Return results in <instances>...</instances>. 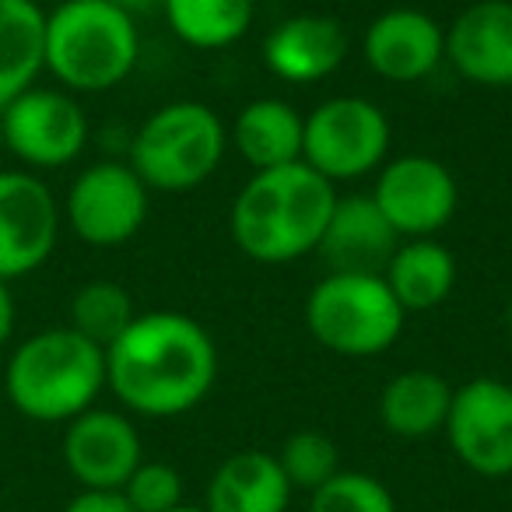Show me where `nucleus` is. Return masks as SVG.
<instances>
[{"label":"nucleus","instance_id":"39448f33","mask_svg":"<svg viewBox=\"0 0 512 512\" xmlns=\"http://www.w3.org/2000/svg\"><path fill=\"white\" fill-rule=\"evenodd\" d=\"M228 127L207 102L176 99L158 106L130 137V169L151 193H186L225 162Z\"/></svg>","mask_w":512,"mask_h":512},{"label":"nucleus","instance_id":"c756f323","mask_svg":"<svg viewBox=\"0 0 512 512\" xmlns=\"http://www.w3.org/2000/svg\"><path fill=\"white\" fill-rule=\"evenodd\" d=\"M109 4L130 11V15H141V11H148V8H162V0H109Z\"/></svg>","mask_w":512,"mask_h":512},{"label":"nucleus","instance_id":"bb28decb","mask_svg":"<svg viewBox=\"0 0 512 512\" xmlns=\"http://www.w3.org/2000/svg\"><path fill=\"white\" fill-rule=\"evenodd\" d=\"M120 495L134 512H172L183 505V474L165 460H141Z\"/></svg>","mask_w":512,"mask_h":512},{"label":"nucleus","instance_id":"f257e3e1","mask_svg":"<svg viewBox=\"0 0 512 512\" xmlns=\"http://www.w3.org/2000/svg\"><path fill=\"white\" fill-rule=\"evenodd\" d=\"M214 379L218 344L204 323L186 313H137L106 348V390L127 414L179 418L204 404Z\"/></svg>","mask_w":512,"mask_h":512},{"label":"nucleus","instance_id":"6ab92c4d","mask_svg":"<svg viewBox=\"0 0 512 512\" xmlns=\"http://www.w3.org/2000/svg\"><path fill=\"white\" fill-rule=\"evenodd\" d=\"M302 134H306V116L292 102L267 95L239 109L228 141L249 169L264 172L302 162Z\"/></svg>","mask_w":512,"mask_h":512},{"label":"nucleus","instance_id":"6e6552de","mask_svg":"<svg viewBox=\"0 0 512 512\" xmlns=\"http://www.w3.org/2000/svg\"><path fill=\"white\" fill-rule=\"evenodd\" d=\"M88 137L92 127L78 95L57 85H32L0 109V151L36 176L74 165Z\"/></svg>","mask_w":512,"mask_h":512},{"label":"nucleus","instance_id":"f03ea898","mask_svg":"<svg viewBox=\"0 0 512 512\" xmlns=\"http://www.w3.org/2000/svg\"><path fill=\"white\" fill-rule=\"evenodd\" d=\"M337 186L306 162L253 172L228 214L235 249L264 267H281L316 253L327 232Z\"/></svg>","mask_w":512,"mask_h":512},{"label":"nucleus","instance_id":"7c9ffc66","mask_svg":"<svg viewBox=\"0 0 512 512\" xmlns=\"http://www.w3.org/2000/svg\"><path fill=\"white\" fill-rule=\"evenodd\" d=\"M505 330H509V334H512V299L505 302Z\"/></svg>","mask_w":512,"mask_h":512},{"label":"nucleus","instance_id":"20e7f679","mask_svg":"<svg viewBox=\"0 0 512 512\" xmlns=\"http://www.w3.org/2000/svg\"><path fill=\"white\" fill-rule=\"evenodd\" d=\"M141 60V32L130 11L109 0H60L46 11V74L71 95L120 88Z\"/></svg>","mask_w":512,"mask_h":512},{"label":"nucleus","instance_id":"9d476101","mask_svg":"<svg viewBox=\"0 0 512 512\" xmlns=\"http://www.w3.org/2000/svg\"><path fill=\"white\" fill-rule=\"evenodd\" d=\"M64 228L57 193L29 169H0V278L22 281L53 256Z\"/></svg>","mask_w":512,"mask_h":512},{"label":"nucleus","instance_id":"423d86ee","mask_svg":"<svg viewBox=\"0 0 512 512\" xmlns=\"http://www.w3.org/2000/svg\"><path fill=\"white\" fill-rule=\"evenodd\" d=\"M404 323L407 313L383 274L330 271L306 295V330L330 355H383L400 341Z\"/></svg>","mask_w":512,"mask_h":512},{"label":"nucleus","instance_id":"5701e85b","mask_svg":"<svg viewBox=\"0 0 512 512\" xmlns=\"http://www.w3.org/2000/svg\"><path fill=\"white\" fill-rule=\"evenodd\" d=\"M162 15L190 50H225L253 29L256 0H162Z\"/></svg>","mask_w":512,"mask_h":512},{"label":"nucleus","instance_id":"0eeeda50","mask_svg":"<svg viewBox=\"0 0 512 512\" xmlns=\"http://www.w3.org/2000/svg\"><path fill=\"white\" fill-rule=\"evenodd\" d=\"M393 130L386 113L365 95H330L306 116L302 162L327 183H351L383 169Z\"/></svg>","mask_w":512,"mask_h":512},{"label":"nucleus","instance_id":"a211bd4d","mask_svg":"<svg viewBox=\"0 0 512 512\" xmlns=\"http://www.w3.org/2000/svg\"><path fill=\"white\" fill-rule=\"evenodd\" d=\"M292 484L278 456L264 449H242L221 460L207 484V512H288Z\"/></svg>","mask_w":512,"mask_h":512},{"label":"nucleus","instance_id":"4be33fe9","mask_svg":"<svg viewBox=\"0 0 512 512\" xmlns=\"http://www.w3.org/2000/svg\"><path fill=\"white\" fill-rule=\"evenodd\" d=\"M46 74V11L36 0H0V109Z\"/></svg>","mask_w":512,"mask_h":512},{"label":"nucleus","instance_id":"7ed1b4c3","mask_svg":"<svg viewBox=\"0 0 512 512\" xmlns=\"http://www.w3.org/2000/svg\"><path fill=\"white\" fill-rule=\"evenodd\" d=\"M106 390V348L74 327L29 334L4 365V393L22 418L36 425H67Z\"/></svg>","mask_w":512,"mask_h":512},{"label":"nucleus","instance_id":"aec40b11","mask_svg":"<svg viewBox=\"0 0 512 512\" xmlns=\"http://www.w3.org/2000/svg\"><path fill=\"white\" fill-rule=\"evenodd\" d=\"M460 267L446 242L439 239H404L383 267V281L404 313H428L453 295Z\"/></svg>","mask_w":512,"mask_h":512},{"label":"nucleus","instance_id":"393cba45","mask_svg":"<svg viewBox=\"0 0 512 512\" xmlns=\"http://www.w3.org/2000/svg\"><path fill=\"white\" fill-rule=\"evenodd\" d=\"M274 456H278L292 491H309V495H313V491L323 488L330 477L341 474L337 442L330 439L327 432H316V428L292 432L285 442H281V449Z\"/></svg>","mask_w":512,"mask_h":512},{"label":"nucleus","instance_id":"1a4fd4ad","mask_svg":"<svg viewBox=\"0 0 512 512\" xmlns=\"http://www.w3.org/2000/svg\"><path fill=\"white\" fill-rule=\"evenodd\" d=\"M60 211H64V225L85 246L113 249L144 228L151 211V190L130 169V162L99 158L71 179Z\"/></svg>","mask_w":512,"mask_h":512},{"label":"nucleus","instance_id":"cd10ccee","mask_svg":"<svg viewBox=\"0 0 512 512\" xmlns=\"http://www.w3.org/2000/svg\"><path fill=\"white\" fill-rule=\"evenodd\" d=\"M64 512H134L120 491H78Z\"/></svg>","mask_w":512,"mask_h":512},{"label":"nucleus","instance_id":"a878e982","mask_svg":"<svg viewBox=\"0 0 512 512\" xmlns=\"http://www.w3.org/2000/svg\"><path fill=\"white\" fill-rule=\"evenodd\" d=\"M309 512H397V498L365 470H341L309 495Z\"/></svg>","mask_w":512,"mask_h":512},{"label":"nucleus","instance_id":"ddd939ff","mask_svg":"<svg viewBox=\"0 0 512 512\" xmlns=\"http://www.w3.org/2000/svg\"><path fill=\"white\" fill-rule=\"evenodd\" d=\"M60 456L81 491H120L144 460V446L127 411L88 407L64 425Z\"/></svg>","mask_w":512,"mask_h":512},{"label":"nucleus","instance_id":"c85d7f7f","mask_svg":"<svg viewBox=\"0 0 512 512\" xmlns=\"http://www.w3.org/2000/svg\"><path fill=\"white\" fill-rule=\"evenodd\" d=\"M18 309H15V292H11V281L0 278V348H8L11 337H15Z\"/></svg>","mask_w":512,"mask_h":512},{"label":"nucleus","instance_id":"f3484780","mask_svg":"<svg viewBox=\"0 0 512 512\" xmlns=\"http://www.w3.org/2000/svg\"><path fill=\"white\" fill-rule=\"evenodd\" d=\"M400 242L404 239L393 232L372 193H351V197L337 193L327 232L320 239V253L327 256L330 271L383 274Z\"/></svg>","mask_w":512,"mask_h":512},{"label":"nucleus","instance_id":"2eb2a0df","mask_svg":"<svg viewBox=\"0 0 512 512\" xmlns=\"http://www.w3.org/2000/svg\"><path fill=\"white\" fill-rule=\"evenodd\" d=\"M446 64L477 88H512V0H474L446 29Z\"/></svg>","mask_w":512,"mask_h":512},{"label":"nucleus","instance_id":"4468645a","mask_svg":"<svg viewBox=\"0 0 512 512\" xmlns=\"http://www.w3.org/2000/svg\"><path fill=\"white\" fill-rule=\"evenodd\" d=\"M362 60L393 85L425 81L446 64V29L421 8H390L365 25Z\"/></svg>","mask_w":512,"mask_h":512},{"label":"nucleus","instance_id":"b1692460","mask_svg":"<svg viewBox=\"0 0 512 512\" xmlns=\"http://www.w3.org/2000/svg\"><path fill=\"white\" fill-rule=\"evenodd\" d=\"M134 316L137 309L127 288L102 278V281H88V285H81L71 295L67 327H74L81 337L95 341L99 348H109L134 323Z\"/></svg>","mask_w":512,"mask_h":512},{"label":"nucleus","instance_id":"9b49d317","mask_svg":"<svg viewBox=\"0 0 512 512\" xmlns=\"http://www.w3.org/2000/svg\"><path fill=\"white\" fill-rule=\"evenodd\" d=\"M372 200L400 239H435L460 207V186L446 162L414 151L386 158L376 172Z\"/></svg>","mask_w":512,"mask_h":512},{"label":"nucleus","instance_id":"f8f14e48","mask_svg":"<svg viewBox=\"0 0 512 512\" xmlns=\"http://www.w3.org/2000/svg\"><path fill=\"white\" fill-rule=\"evenodd\" d=\"M442 435L456 460L477 477L512 474V386L495 376H477L456 386Z\"/></svg>","mask_w":512,"mask_h":512},{"label":"nucleus","instance_id":"dca6fc26","mask_svg":"<svg viewBox=\"0 0 512 512\" xmlns=\"http://www.w3.org/2000/svg\"><path fill=\"white\" fill-rule=\"evenodd\" d=\"M351 39L341 18L302 11L278 22L264 39V67L288 85H313L341 71Z\"/></svg>","mask_w":512,"mask_h":512},{"label":"nucleus","instance_id":"2f4dec72","mask_svg":"<svg viewBox=\"0 0 512 512\" xmlns=\"http://www.w3.org/2000/svg\"><path fill=\"white\" fill-rule=\"evenodd\" d=\"M172 512H207V509H204V505H186V502H183L179 509H172Z\"/></svg>","mask_w":512,"mask_h":512},{"label":"nucleus","instance_id":"412c9836","mask_svg":"<svg viewBox=\"0 0 512 512\" xmlns=\"http://www.w3.org/2000/svg\"><path fill=\"white\" fill-rule=\"evenodd\" d=\"M453 390L456 386L432 369L397 372L379 393V421L397 439H428L446 428Z\"/></svg>","mask_w":512,"mask_h":512}]
</instances>
